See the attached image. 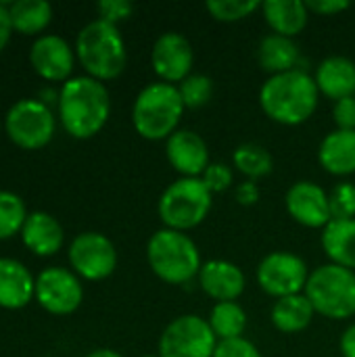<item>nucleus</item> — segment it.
<instances>
[{"label":"nucleus","instance_id":"f257e3e1","mask_svg":"<svg viewBox=\"0 0 355 357\" xmlns=\"http://www.w3.org/2000/svg\"><path fill=\"white\" fill-rule=\"evenodd\" d=\"M56 111L63 130L77 140L94 138L111 117V96L103 82L73 75L61 84Z\"/></svg>","mask_w":355,"mask_h":357},{"label":"nucleus","instance_id":"f03ea898","mask_svg":"<svg viewBox=\"0 0 355 357\" xmlns=\"http://www.w3.org/2000/svg\"><path fill=\"white\" fill-rule=\"evenodd\" d=\"M320 92L314 75L293 69L270 75L259 88V107L272 121L280 126H299L318 109Z\"/></svg>","mask_w":355,"mask_h":357},{"label":"nucleus","instance_id":"7ed1b4c3","mask_svg":"<svg viewBox=\"0 0 355 357\" xmlns=\"http://www.w3.org/2000/svg\"><path fill=\"white\" fill-rule=\"evenodd\" d=\"M73 48L86 75L103 84L119 77L128 65V48L119 27L103 19L86 23L77 31Z\"/></svg>","mask_w":355,"mask_h":357},{"label":"nucleus","instance_id":"20e7f679","mask_svg":"<svg viewBox=\"0 0 355 357\" xmlns=\"http://www.w3.org/2000/svg\"><path fill=\"white\" fill-rule=\"evenodd\" d=\"M186 107L180 98L178 86L153 82L144 86L132 105V126L144 140H167L178 132V123Z\"/></svg>","mask_w":355,"mask_h":357},{"label":"nucleus","instance_id":"39448f33","mask_svg":"<svg viewBox=\"0 0 355 357\" xmlns=\"http://www.w3.org/2000/svg\"><path fill=\"white\" fill-rule=\"evenodd\" d=\"M151 272L165 284H186L201 272V253L186 232L161 228L146 243Z\"/></svg>","mask_w":355,"mask_h":357},{"label":"nucleus","instance_id":"423d86ee","mask_svg":"<svg viewBox=\"0 0 355 357\" xmlns=\"http://www.w3.org/2000/svg\"><path fill=\"white\" fill-rule=\"evenodd\" d=\"M305 297L316 314L328 320H349L355 316V272L337 264H324L310 272Z\"/></svg>","mask_w":355,"mask_h":357},{"label":"nucleus","instance_id":"0eeeda50","mask_svg":"<svg viewBox=\"0 0 355 357\" xmlns=\"http://www.w3.org/2000/svg\"><path fill=\"white\" fill-rule=\"evenodd\" d=\"M213 195L201 178H178L159 197L157 213L163 228L188 232L205 222L211 211Z\"/></svg>","mask_w":355,"mask_h":357},{"label":"nucleus","instance_id":"6e6552de","mask_svg":"<svg viewBox=\"0 0 355 357\" xmlns=\"http://www.w3.org/2000/svg\"><path fill=\"white\" fill-rule=\"evenodd\" d=\"M2 128L15 146L40 151L54 138L56 117L40 98H21L6 111Z\"/></svg>","mask_w":355,"mask_h":357},{"label":"nucleus","instance_id":"1a4fd4ad","mask_svg":"<svg viewBox=\"0 0 355 357\" xmlns=\"http://www.w3.org/2000/svg\"><path fill=\"white\" fill-rule=\"evenodd\" d=\"M216 347L209 322L197 314L174 318L159 337V357H213Z\"/></svg>","mask_w":355,"mask_h":357},{"label":"nucleus","instance_id":"9d476101","mask_svg":"<svg viewBox=\"0 0 355 357\" xmlns=\"http://www.w3.org/2000/svg\"><path fill=\"white\" fill-rule=\"evenodd\" d=\"M255 276L259 289L266 295L282 299L291 295H301L305 291L310 270L303 257L291 251H274L259 261Z\"/></svg>","mask_w":355,"mask_h":357},{"label":"nucleus","instance_id":"9b49d317","mask_svg":"<svg viewBox=\"0 0 355 357\" xmlns=\"http://www.w3.org/2000/svg\"><path fill=\"white\" fill-rule=\"evenodd\" d=\"M67 259L82 280L98 282L115 272L117 249L111 238L100 232H82L71 241Z\"/></svg>","mask_w":355,"mask_h":357},{"label":"nucleus","instance_id":"f8f14e48","mask_svg":"<svg viewBox=\"0 0 355 357\" xmlns=\"http://www.w3.org/2000/svg\"><path fill=\"white\" fill-rule=\"evenodd\" d=\"M33 299L52 316H71L84 301L82 278L67 268H46L36 276Z\"/></svg>","mask_w":355,"mask_h":357},{"label":"nucleus","instance_id":"ddd939ff","mask_svg":"<svg viewBox=\"0 0 355 357\" xmlns=\"http://www.w3.org/2000/svg\"><path fill=\"white\" fill-rule=\"evenodd\" d=\"M151 65L159 82L178 86L182 84L195 65V50L190 42L178 31L161 33L151 50Z\"/></svg>","mask_w":355,"mask_h":357},{"label":"nucleus","instance_id":"4468645a","mask_svg":"<svg viewBox=\"0 0 355 357\" xmlns=\"http://www.w3.org/2000/svg\"><path fill=\"white\" fill-rule=\"evenodd\" d=\"M75 59V48L56 33H42L29 48V65L46 82L71 79Z\"/></svg>","mask_w":355,"mask_h":357},{"label":"nucleus","instance_id":"2eb2a0df","mask_svg":"<svg viewBox=\"0 0 355 357\" xmlns=\"http://www.w3.org/2000/svg\"><path fill=\"white\" fill-rule=\"evenodd\" d=\"M285 207L289 215L305 228H326L333 220L328 192L310 180L295 182L285 195Z\"/></svg>","mask_w":355,"mask_h":357},{"label":"nucleus","instance_id":"dca6fc26","mask_svg":"<svg viewBox=\"0 0 355 357\" xmlns=\"http://www.w3.org/2000/svg\"><path fill=\"white\" fill-rule=\"evenodd\" d=\"M165 157L180 178H201L209 167L207 142L192 130H178L165 140Z\"/></svg>","mask_w":355,"mask_h":357},{"label":"nucleus","instance_id":"f3484780","mask_svg":"<svg viewBox=\"0 0 355 357\" xmlns=\"http://www.w3.org/2000/svg\"><path fill=\"white\" fill-rule=\"evenodd\" d=\"M197 278H199L201 291L216 303L236 301L245 293V287H247L245 272L228 259L203 261Z\"/></svg>","mask_w":355,"mask_h":357},{"label":"nucleus","instance_id":"a211bd4d","mask_svg":"<svg viewBox=\"0 0 355 357\" xmlns=\"http://www.w3.org/2000/svg\"><path fill=\"white\" fill-rule=\"evenodd\" d=\"M23 245L38 257H52L65 243V230L61 222L46 211H31L21 230Z\"/></svg>","mask_w":355,"mask_h":357},{"label":"nucleus","instance_id":"6ab92c4d","mask_svg":"<svg viewBox=\"0 0 355 357\" xmlns=\"http://www.w3.org/2000/svg\"><path fill=\"white\" fill-rule=\"evenodd\" d=\"M36 297V278L13 257H0V307L21 310Z\"/></svg>","mask_w":355,"mask_h":357},{"label":"nucleus","instance_id":"aec40b11","mask_svg":"<svg viewBox=\"0 0 355 357\" xmlns=\"http://www.w3.org/2000/svg\"><path fill=\"white\" fill-rule=\"evenodd\" d=\"M314 79L318 92L335 102L355 96V63L347 56H326L316 67Z\"/></svg>","mask_w":355,"mask_h":357},{"label":"nucleus","instance_id":"412c9836","mask_svg":"<svg viewBox=\"0 0 355 357\" xmlns=\"http://www.w3.org/2000/svg\"><path fill=\"white\" fill-rule=\"evenodd\" d=\"M318 161L331 176L355 174V132L333 130L326 134L318 149Z\"/></svg>","mask_w":355,"mask_h":357},{"label":"nucleus","instance_id":"4be33fe9","mask_svg":"<svg viewBox=\"0 0 355 357\" xmlns=\"http://www.w3.org/2000/svg\"><path fill=\"white\" fill-rule=\"evenodd\" d=\"M262 15L272 33L293 40L305 29L310 19V10L303 0H266L262 2Z\"/></svg>","mask_w":355,"mask_h":357},{"label":"nucleus","instance_id":"5701e85b","mask_svg":"<svg viewBox=\"0 0 355 357\" xmlns=\"http://www.w3.org/2000/svg\"><path fill=\"white\" fill-rule=\"evenodd\" d=\"M299 59H301V52L293 38L268 33L262 38L257 46V61L262 69L270 75H280V73L297 69Z\"/></svg>","mask_w":355,"mask_h":357},{"label":"nucleus","instance_id":"b1692460","mask_svg":"<svg viewBox=\"0 0 355 357\" xmlns=\"http://www.w3.org/2000/svg\"><path fill=\"white\" fill-rule=\"evenodd\" d=\"M314 316H316V310L312 307L305 293L276 299L270 312V320L274 328L282 335H297L305 331L312 324Z\"/></svg>","mask_w":355,"mask_h":357},{"label":"nucleus","instance_id":"393cba45","mask_svg":"<svg viewBox=\"0 0 355 357\" xmlns=\"http://www.w3.org/2000/svg\"><path fill=\"white\" fill-rule=\"evenodd\" d=\"M320 241L331 264L355 272V220H331Z\"/></svg>","mask_w":355,"mask_h":357},{"label":"nucleus","instance_id":"a878e982","mask_svg":"<svg viewBox=\"0 0 355 357\" xmlns=\"http://www.w3.org/2000/svg\"><path fill=\"white\" fill-rule=\"evenodd\" d=\"M13 31L23 36H38L52 21V6L46 0H15L8 4Z\"/></svg>","mask_w":355,"mask_h":357},{"label":"nucleus","instance_id":"bb28decb","mask_svg":"<svg viewBox=\"0 0 355 357\" xmlns=\"http://www.w3.org/2000/svg\"><path fill=\"white\" fill-rule=\"evenodd\" d=\"M218 343L220 341H232L241 339L247 331V314L236 301H224L216 303L207 318Z\"/></svg>","mask_w":355,"mask_h":357},{"label":"nucleus","instance_id":"cd10ccee","mask_svg":"<svg viewBox=\"0 0 355 357\" xmlns=\"http://www.w3.org/2000/svg\"><path fill=\"white\" fill-rule=\"evenodd\" d=\"M232 165L236 167V172H241L245 178L253 182L259 178H266L274 169L270 151L257 142H245L236 146V151L232 153Z\"/></svg>","mask_w":355,"mask_h":357},{"label":"nucleus","instance_id":"c85d7f7f","mask_svg":"<svg viewBox=\"0 0 355 357\" xmlns=\"http://www.w3.org/2000/svg\"><path fill=\"white\" fill-rule=\"evenodd\" d=\"M27 215L29 213L25 201L19 195L10 190H0V241L21 234Z\"/></svg>","mask_w":355,"mask_h":357},{"label":"nucleus","instance_id":"c756f323","mask_svg":"<svg viewBox=\"0 0 355 357\" xmlns=\"http://www.w3.org/2000/svg\"><path fill=\"white\" fill-rule=\"evenodd\" d=\"M178 92L186 109H201L213 98V79L203 73H190L178 84Z\"/></svg>","mask_w":355,"mask_h":357},{"label":"nucleus","instance_id":"7c9ffc66","mask_svg":"<svg viewBox=\"0 0 355 357\" xmlns=\"http://www.w3.org/2000/svg\"><path fill=\"white\" fill-rule=\"evenodd\" d=\"M207 13L222 23H236L247 19L251 13L262 8V2L255 0H209L205 4Z\"/></svg>","mask_w":355,"mask_h":357},{"label":"nucleus","instance_id":"2f4dec72","mask_svg":"<svg viewBox=\"0 0 355 357\" xmlns=\"http://www.w3.org/2000/svg\"><path fill=\"white\" fill-rule=\"evenodd\" d=\"M333 220H355V184L341 182L328 195Z\"/></svg>","mask_w":355,"mask_h":357},{"label":"nucleus","instance_id":"473e14b6","mask_svg":"<svg viewBox=\"0 0 355 357\" xmlns=\"http://www.w3.org/2000/svg\"><path fill=\"white\" fill-rule=\"evenodd\" d=\"M201 180H203V184L207 186V190H209L211 195H216V192H224V190H228V188L232 186V182H234V172H232V167L226 165V163H209V167L203 172Z\"/></svg>","mask_w":355,"mask_h":357},{"label":"nucleus","instance_id":"72a5a7b5","mask_svg":"<svg viewBox=\"0 0 355 357\" xmlns=\"http://www.w3.org/2000/svg\"><path fill=\"white\" fill-rule=\"evenodd\" d=\"M96 10H98V19L117 25L132 17L134 4L130 0H100L96 4Z\"/></svg>","mask_w":355,"mask_h":357},{"label":"nucleus","instance_id":"f704fd0d","mask_svg":"<svg viewBox=\"0 0 355 357\" xmlns=\"http://www.w3.org/2000/svg\"><path fill=\"white\" fill-rule=\"evenodd\" d=\"M213 357H262L259 349L245 337L232 341H220Z\"/></svg>","mask_w":355,"mask_h":357},{"label":"nucleus","instance_id":"c9c22d12","mask_svg":"<svg viewBox=\"0 0 355 357\" xmlns=\"http://www.w3.org/2000/svg\"><path fill=\"white\" fill-rule=\"evenodd\" d=\"M333 121L337 130H349L355 132V96L337 100L333 107Z\"/></svg>","mask_w":355,"mask_h":357},{"label":"nucleus","instance_id":"e433bc0d","mask_svg":"<svg viewBox=\"0 0 355 357\" xmlns=\"http://www.w3.org/2000/svg\"><path fill=\"white\" fill-rule=\"evenodd\" d=\"M308 10L314 13V15H320V17H333V15H339L343 10H347L352 4L347 0H310L305 2Z\"/></svg>","mask_w":355,"mask_h":357},{"label":"nucleus","instance_id":"4c0bfd02","mask_svg":"<svg viewBox=\"0 0 355 357\" xmlns=\"http://www.w3.org/2000/svg\"><path fill=\"white\" fill-rule=\"evenodd\" d=\"M234 199L243 205V207H251L259 201V188L253 180H247L243 184L236 186V192H234Z\"/></svg>","mask_w":355,"mask_h":357},{"label":"nucleus","instance_id":"58836bf2","mask_svg":"<svg viewBox=\"0 0 355 357\" xmlns=\"http://www.w3.org/2000/svg\"><path fill=\"white\" fill-rule=\"evenodd\" d=\"M10 36H13V23L8 15V6L0 2V52L8 46Z\"/></svg>","mask_w":355,"mask_h":357},{"label":"nucleus","instance_id":"ea45409f","mask_svg":"<svg viewBox=\"0 0 355 357\" xmlns=\"http://www.w3.org/2000/svg\"><path fill=\"white\" fill-rule=\"evenodd\" d=\"M339 347H341L343 357H355V322L341 335Z\"/></svg>","mask_w":355,"mask_h":357},{"label":"nucleus","instance_id":"a19ab883","mask_svg":"<svg viewBox=\"0 0 355 357\" xmlns=\"http://www.w3.org/2000/svg\"><path fill=\"white\" fill-rule=\"evenodd\" d=\"M84 357H123L119 356L115 349H107V347H103V349H94V351H90L88 356Z\"/></svg>","mask_w":355,"mask_h":357},{"label":"nucleus","instance_id":"79ce46f5","mask_svg":"<svg viewBox=\"0 0 355 357\" xmlns=\"http://www.w3.org/2000/svg\"><path fill=\"white\" fill-rule=\"evenodd\" d=\"M142 357H155V356H142ZM157 357H159V356H157Z\"/></svg>","mask_w":355,"mask_h":357},{"label":"nucleus","instance_id":"37998d69","mask_svg":"<svg viewBox=\"0 0 355 357\" xmlns=\"http://www.w3.org/2000/svg\"><path fill=\"white\" fill-rule=\"evenodd\" d=\"M0 128H2V123H0Z\"/></svg>","mask_w":355,"mask_h":357}]
</instances>
